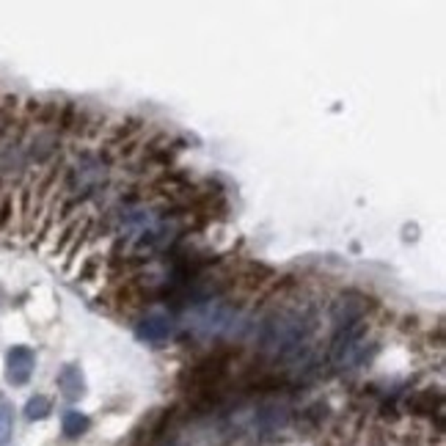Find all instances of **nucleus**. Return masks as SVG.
Returning a JSON list of instances; mask_svg holds the SVG:
<instances>
[{
  "instance_id": "f257e3e1",
  "label": "nucleus",
  "mask_w": 446,
  "mask_h": 446,
  "mask_svg": "<svg viewBox=\"0 0 446 446\" xmlns=\"http://www.w3.org/2000/svg\"><path fill=\"white\" fill-rule=\"evenodd\" d=\"M234 355H237V350L223 348V350L207 355L204 361H198L191 372H188L191 386L193 388H198V391H210V388H215V386L226 378V372H229V367H231Z\"/></svg>"
},
{
  "instance_id": "f03ea898",
  "label": "nucleus",
  "mask_w": 446,
  "mask_h": 446,
  "mask_svg": "<svg viewBox=\"0 0 446 446\" xmlns=\"http://www.w3.org/2000/svg\"><path fill=\"white\" fill-rule=\"evenodd\" d=\"M33 367H36V355L31 348L25 345H17L6 352V381L11 386H25L31 381Z\"/></svg>"
},
{
  "instance_id": "7ed1b4c3",
  "label": "nucleus",
  "mask_w": 446,
  "mask_h": 446,
  "mask_svg": "<svg viewBox=\"0 0 446 446\" xmlns=\"http://www.w3.org/2000/svg\"><path fill=\"white\" fill-rule=\"evenodd\" d=\"M367 298H361V295H342L339 300H336V306H333V322L339 325V328H348L352 322H358L361 314H364V309H367V303H364Z\"/></svg>"
},
{
  "instance_id": "20e7f679",
  "label": "nucleus",
  "mask_w": 446,
  "mask_h": 446,
  "mask_svg": "<svg viewBox=\"0 0 446 446\" xmlns=\"http://www.w3.org/2000/svg\"><path fill=\"white\" fill-rule=\"evenodd\" d=\"M58 388H61V394H64L69 402H77L86 394V378H83L80 367L66 364L64 369L58 372Z\"/></svg>"
},
{
  "instance_id": "39448f33",
  "label": "nucleus",
  "mask_w": 446,
  "mask_h": 446,
  "mask_svg": "<svg viewBox=\"0 0 446 446\" xmlns=\"http://www.w3.org/2000/svg\"><path fill=\"white\" fill-rule=\"evenodd\" d=\"M171 328L174 325H171V319L165 314H146L138 322L135 333H138V339H146V342H163V339H168Z\"/></svg>"
},
{
  "instance_id": "423d86ee",
  "label": "nucleus",
  "mask_w": 446,
  "mask_h": 446,
  "mask_svg": "<svg viewBox=\"0 0 446 446\" xmlns=\"http://www.w3.org/2000/svg\"><path fill=\"white\" fill-rule=\"evenodd\" d=\"M64 435H69V438H80L89 427H91V419L86 414H80V411H66L64 414Z\"/></svg>"
},
{
  "instance_id": "0eeeda50",
  "label": "nucleus",
  "mask_w": 446,
  "mask_h": 446,
  "mask_svg": "<svg viewBox=\"0 0 446 446\" xmlns=\"http://www.w3.org/2000/svg\"><path fill=\"white\" fill-rule=\"evenodd\" d=\"M50 411H53V402H50L44 394H36V397H31V400L25 402V419H28V421H42V419L50 416Z\"/></svg>"
},
{
  "instance_id": "6e6552de",
  "label": "nucleus",
  "mask_w": 446,
  "mask_h": 446,
  "mask_svg": "<svg viewBox=\"0 0 446 446\" xmlns=\"http://www.w3.org/2000/svg\"><path fill=\"white\" fill-rule=\"evenodd\" d=\"M433 405L441 408V394L438 391H421V394H416L414 400H411V408H414L416 414H430Z\"/></svg>"
},
{
  "instance_id": "1a4fd4ad",
  "label": "nucleus",
  "mask_w": 446,
  "mask_h": 446,
  "mask_svg": "<svg viewBox=\"0 0 446 446\" xmlns=\"http://www.w3.org/2000/svg\"><path fill=\"white\" fill-rule=\"evenodd\" d=\"M11 427H14V416H11V405L0 402V446L11 441Z\"/></svg>"
}]
</instances>
